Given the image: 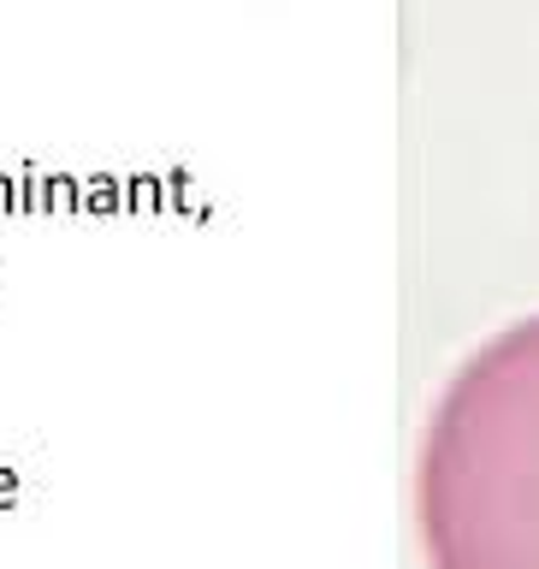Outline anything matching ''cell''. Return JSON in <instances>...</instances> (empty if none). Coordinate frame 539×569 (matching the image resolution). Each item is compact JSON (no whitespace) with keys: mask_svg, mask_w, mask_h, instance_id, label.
Listing matches in <instances>:
<instances>
[{"mask_svg":"<svg viewBox=\"0 0 539 569\" xmlns=\"http://www.w3.org/2000/svg\"><path fill=\"white\" fill-rule=\"evenodd\" d=\"M416 522L427 569H539V315L462 356L427 409Z\"/></svg>","mask_w":539,"mask_h":569,"instance_id":"cell-1","label":"cell"}]
</instances>
